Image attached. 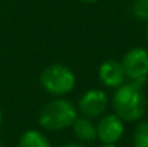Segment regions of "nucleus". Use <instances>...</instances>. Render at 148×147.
<instances>
[{
	"mask_svg": "<svg viewBox=\"0 0 148 147\" xmlns=\"http://www.w3.org/2000/svg\"><path fill=\"white\" fill-rule=\"evenodd\" d=\"M63 147H86V146H84L81 143H69V144H66V146H63Z\"/></svg>",
	"mask_w": 148,
	"mask_h": 147,
	"instance_id": "obj_12",
	"label": "nucleus"
},
{
	"mask_svg": "<svg viewBox=\"0 0 148 147\" xmlns=\"http://www.w3.org/2000/svg\"><path fill=\"white\" fill-rule=\"evenodd\" d=\"M132 13L140 20H148V0H135L132 4Z\"/></svg>",
	"mask_w": 148,
	"mask_h": 147,
	"instance_id": "obj_11",
	"label": "nucleus"
},
{
	"mask_svg": "<svg viewBox=\"0 0 148 147\" xmlns=\"http://www.w3.org/2000/svg\"><path fill=\"white\" fill-rule=\"evenodd\" d=\"M81 1H84V3H97L99 0H81Z\"/></svg>",
	"mask_w": 148,
	"mask_h": 147,
	"instance_id": "obj_13",
	"label": "nucleus"
},
{
	"mask_svg": "<svg viewBox=\"0 0 148 147\" xmlns=\"http://www.w3.org/2000/svg\"><path fill=\"white\" fill-rule=\"evenodd\" d=\"M108 107V97L102 90H88L78 101L79 112L86 118H98Z\"/></svg>",
	"mask_w": 148,
	"mask_h": 147,
	"instance_id": "obj_5",
	"label": "nucleus"
},
{
	"mask_svg": "<svg viewBox=\"0 0 148 147\" xmlns=\"http://www.w3.org/2000/svg\"><path fill=\"white\" fill-rule=\"evenodd\" d=\"M19 147H53L50 140L39 130H26L20 139Z\"/></svg>",
	"mask_w": 148,
	"mask_h": 147,
	"instance_id": "obj_9",
	"label": "nucleus"
},
{
	"mask_svg": "<svg viewBox=\"0 0 148 147\" xmlns=\"http://www.w3.org/2000/svg\"><path fill=\"white\" fill-rule=\"evenodd\" d=\"M78 118L76 105L62 97L46 102L39 111V124L48 131H60L72 127Z\"/></svg>",
	"mask_w": 148,
	"mask_h": 147,
	"instance_id": "obj_2",
	"label": "nucleus"
},
{
	"mask_svg": "<svg viewBox=\"0 0 148 147\" xmlns=\"http://www.w3.org/2000/svg\"><path fill=\"white\" fill-rule=\"evenodd\" d=\"M42 88L53 97H63L73 91L76 84L75 72L63 63H50L39 77Z\"/></svg>",
	"mask_w": 148,
	"mask_h": 147,
	"instance_id": "obj_3",
	"label": "nucleus"
},
{
	"mask_svg": "<svg viewBox=\"0 0 148 147\" xmlns=\"http://www.w3.org/2000/svg\"><path fill=\"white\" fill-rule=\"evenodd\" d=\"M98 77L101 82L109 88H118L125 84V72L121 62L115 59H106L99 65Z\"/></svg>",
	"mask_w": 148,
	"mask_h": 147,
	"instance_id": "obj_7",
	"label": "nucleus"
},
{
	"mask_svg": "<svg viewBox=\"0 0 148 147\" xmlns=\"http://www.w3.org/2000/svg\"><path fill=\"white\" fill-rule=\"evenodd\" d=\"M144 84L125 82L116 88L112 95V108L122 121L134 123L144 117L147 111V98L143 90Z\"/></svg>",
	"mask_w": 148,
	"mask_h": 147,
	"instance_id": "obj_1",
	"label": "nucleus"
},
{
	"mask_svg": "<svg viewBox=\"0 0 148 147\" xmlns=\"http://www.w3.org/2000/svg\"><path fill=\"white\" fill-rule=\"evenodd\" d=\"M1 123H3V112H1V108H0V126H1Z\"/></svg>",
	"mask_w": 148,
	"mask_h": 147,
	"instance_id": "obj_14",
	"label": "nucleus"
},
{
	"mask_svg": "<svg viewBox=\"0 0 148 147\" xmlns=\"http://www.w3.org/2000/svg\"><path fill=\"white\" fill-rule=\"evenodd\" d=\"M134 147H148V121H141L135 127Z\"/></svg>",
	"mask_w": 148,
	"mask_h": 147,
	"instance_id": "obj_10",
	"label": "nucleus"
},
{
	"mask_svg": "<svg viewBox=\"0 0 148 147\" xmlns=\"http://www.w3.org/2000/svg\"><path fill=\"white\" fill-rule=\"evenodd\" d=\"M97 136L102 144H116L124 136V121L116 114L101 117L97 124Z\"/></svg>",
	"mask_w": 148,
	"mask_h": 147,
	"instance_id": "obj_6",
	"label": "nucleus"
},
{
	"mask_svg": "<svg viewBox=\"0 0 148 147\" xmlns=\"http://www.w3.org/2000/svg\"><path fill=\"white\" fill-rule=\"evenodd\" d=\"M0 147H4V146H3V143H1V141H0Z\"/></svg>",
	"mask_w": 148,
	"mask_h": 147,
	"instance_id": "obj_17",
	"label": "nucleus"
},
{
	"mask_svg": "<svg viewBox=\"0 0 148 147\" xmlns=\"http://www.w3.org/2000/svg\"><path fill=\"white\" fill-rule=\"evenodd\" d=\"M101 147H116L115 144H102Z\"/></svg>",
	"mask_w": 148,
	"mask_h": 147,
	"instance_id": "obj_15",
	"label": "nucleus"
},
{
	"mask_svg": "<svg viewBox=\"0 0 148 147\" xmlns=\"http://www.w3.org/2000/svg\"><path fill=\"white\" fill-rule=\"evenodd\" d=\"M121 65L125 72V78L131 79L132 82L145 84L148 77V50L141 46L130 49L122 61Z\"/></svg>",
	"mask_w": 148,
	"mask_h": 147,
	"instance_id": "obj_4",
	"label": "nucleus"
},
{
	"mask_svg": "<svg viewBox=\"0 0 148 147\" xmlns=\"http://www.w3.org/2000/svg\"><path fill=\"white\" fill-rule=\"evenodd\" d=\"M145 33H147V39H148V25H147V30H145Z\"/></svg>",
	"mask_w": 148,
	"mask_h": 147,
	"instance_id": "obj_16",
	"label": "nucleus"
},
{
	"mask_svg": "<svg viewBox=\"0 0 148 147\" xmlns=\"http://www.w3.org/2000/svg\"><path fill=\"white\" fill-rule=\"evenodd\" d=\"M73 136L81 143H92L98 139L97 136V126L91 121V118L86 117H78L75 123L72 124Z\"/></svg>",
	"mask_w": 148,
	"mask_h": 147,
	"instance_id": "obj_8",
	"label": "nucleus"
}]
</instances>
